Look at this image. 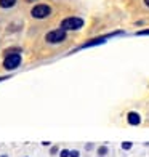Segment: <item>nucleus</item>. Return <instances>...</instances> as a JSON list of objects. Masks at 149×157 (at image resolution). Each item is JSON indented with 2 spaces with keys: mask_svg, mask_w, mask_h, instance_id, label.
Masks as SVG:
<instances>
[{
  "mask_svg": "<svg viewBox=\"0 0 149 157\" xmlns=\"http://www.w3.org/2000/svg\"><path fill=\"white\" fill-rule=\"evenodd\" d=\"M61 27L64 31H77L83 27V19L82 18H75V16H71L61 21Z\"/></svg>",
  "mask_w": 149,
  "mask_h": 157,
  "instance_id": "1",
  "label": "nucleus"
},
{
  "mask_svg": "<svg viewBox=\"0 0 149 157\" xmlns=\"http://www.w3.org/2000/svg\"><path fill=\"white\" fill-rule=\"evenodd\" d=\"M19 64H21V56H19V53H6L5 59H3V67H5L6 71L16 69V67H19Z\"/></svg>",
  "mask_w": 149,
  "mask_h": 157,
  "instance_id": "2",
  "label": "nucleus"
},
{
  "mask_svg": "<svg viewBox=\"0 0 149 157\" xmlns=\"http://www.w3.org/2000/svg\"><path fill=\"white\" fill-rule=\"evenodd\" d=\"M31 15L35 19H44V18L52 15V8H50L48 5H45V3H39V5H35L34 8H32Z\"/></svg>",
  "mask_w": 149,
  "mask_h": 157,
  "instance_id": "3",
  "label": "nucleus"
},
{
  "mask_svg": "<svg viewBox=\"0 0 149 157\" xmlns=\"http://www.w3.org/2000/svg\"><path fill=\"white\" fill-rule=\"evenodd\" d=\"M66 39V31L59 27V29H55V31H50L47 35H45V40L48 44H59Z\"/></svg>",
  "mask_w": 149,
  "mask_h": 157,
  "instance_id": "4",
  "label": "nucleus"
},
{
  "mask_svg": "<svg viewBox=\"0 0 149 157\" xmlns=\"http://www.w3.org/2000/svg\"><path fill=\"white\" fill-rule=\"evenodd\" d=\"M127 122H128L130 125H133V127L139 125V124H141L139 114H138V112H128V116H127Z\"/></svg>",
  "mask_w": 149,
  "mask_h": 157,
  "instance_id": "5",
  "label": "nucleus"
},
{
  "mask_svg": "<svg viewBox=\"0 0 149 157\" xmlns=\"http://www.w3.org/2000/svg\"><path fill=\"white\" fill-rule=\"evenodd\" d=\"M15 3H16V0H0V6L2 8H10Z\"/></svg>",
  "mask_w": 149,
  "mask_h": 157,
  "instance_id": "6",
  "label": "nucleus"
},
{
  "mask_svg": "<svg viewBox=\"0 0 149 157\" xmlns=\"http://www.w3.org/2000/svg\"><path fill=\"white\" fill-rule=\"evenodd\" d=\"M106 154H108V146H99L98 147V155H106Z\"/></svg>",
  "mask_w": 149,
  "mask_h": 157,
  "instance_id": "7",
  "label": "nucleus"
},
{
  "mask_svg": "<svg viewBox=\"0 0 149 157\" xmlns=\"http://www.w3.org/2000/svg\"><path fill=\"white\" fill-rule=\"evenodd\" d=\"M132 146H133V143H130V141H124V143H122V149H124V151H128V149H132Z\"/></svg>",
  "mask_w": 149,
  "mask_h": 157,
  "instance_id": "8",
  "label": "nucleus"
},
{
  "mask_svg": "<svg viewBox=\"0 0 149 157\" xmlns=\"http://www.w3.org/2000/svg\"><path fill=\"white\" fill-rule=\"evenodd\" d=\"M59 157H71V151L63 149V151H59Z\"/></svg>",
  "mask_w": 149,
  "mask_h": 157,
  "instance_id": "9",
  "label": "nucleus"
},
{
  "mask_svg": "<svg viewBox=\"0 0 149 157\" xmlns=\"http://www.w3.org/2000/svg\"><path fill=\"white\" fill-rule=\"evenodd\" d=\"M136 34H138V35H149V29H144V31H138Z\"/></svg>",
  "mask_w": 149,
  "mask_h": 157,
  "instance_id": "10",
  "label": "nucleus"
},
{
  "mask_svg": "<svg viewBox=\"0 0 149 157\" xmlns=\"http://www.w3.org/2000/svg\"><path fill=\"white\" fill-rule=\"evenodd\" d=\"M50 152H52V154H58V152H59L58 146H53V147H52V151H50Z\"/></svg>",
  "mask_w": 149,
  "mask_h": 157,
  "instance_id": "11",
  "label": "nucleus"
},
{
  "mask_svg": "<svg viewBox=\"0 0 149 157\" xmlns=\"http://www.w3.org/2000/svg\"><path fill=\"white\" fill-rule=\"evenodd\" d=\"M71 157H79V151H71Z\"/></svg>",
  "mask_w": 149,
  "mask_h": 157,
  "instance_id": "12",
  "label": "nucleus"
},
{
  "mask_svg": "<svg viewBox=\"0 0 149 157\" xmlns=\"http://www.w3.org/2000/svg\"><path fill=\"white\" fill-rule=\"evenodd\" d=\"M85 149H87V151H91V149H93V144H91V143H88V144L85 146Z\"/></svg>",
  "mask_w": 149,
  "mask_h": 157,
  "instance_id": "13",
  "label": "nucleus"
},
{
  "mask_svg": "<svg viewBox=\"0 0 149 157\" xmlns=\"http://www.w3.org/2000/svg\"><path fill=\"white\" fill-rule=\"evenodd\" d=\"M27 3H31V2H37V0H26Z\"/></svg>",
  "mask_w": 149,
  "mask_h": 157,
  "instance_id": "14",
  "label": "nucleus"
},
{
  "mask_svg": "<svg viewBox=\"0 0 149 157\" xmlns=\"http://www.w3.org/2000/svg\"><path fill=\"white\" fill-rule=\"evenodd\" d=\"M144 3H146V5L149 6V0H144Z\"/></svg>",
  "mask_w": 149,
  "mask_h": 157,
  "instance_id": "15",
  "label": "nucleus"
},
{
  "mask_svg": "<svg viewBox=\"0 0 149 157\" xmlns=\"http://www.w3.org/2000/svg\"><path fill=\"white\" fill-rule=\"evenodd\" d=\"M0 157H8V155H0Z\"/></svg>",
  "mask_w": 149,
  "mask_h": 157,
  "instance_id": "16",
  "label": "nucleus"
}]
</instances>
